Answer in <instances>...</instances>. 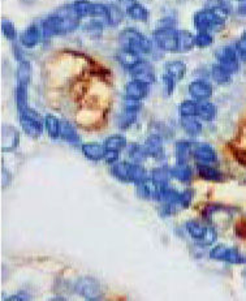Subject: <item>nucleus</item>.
<instances>
[{
    "label": "nucleus",
    "mask_w": 246,
    "mask_h": 301,
    "mask_svg": "<svg viewBox=\"0 0 246 301\" xmlns=\"http://www.w3.org/2000/svg\"><path fill=\"white\" fill-rule=\"evenodd\" d=\"M119 42L121 45V49L130 50L138 55L149 54L151 51V42L149 41V38H146L142 33L133 29V28H128L120 33Z\"/></svg>",
    "instance_id": "1"
},
{
    "label": "nucleus",
    "mask_w": 246,
    "mask_h": 301,
    "mask_svg": "<svg viewBox=\"0 0 246 301\" xmlns=\"http://www.w3.org/2000/svg\"><path fill=\"white\" fill-rule=\"evenodd\" d=\"M224 20L211 8H206L195 13L194 26L198 32H217L224 26Z\"/></svg>",
    "instance_id": "2"
},
{
    "label": "nucleus",
    "mask_w": 246,
    "mask_h": 301,
    "mask_svg": "<svg viewBox=\"0 0 246 301\" xmlns=\"http://www.w3.org/2000/svg\"><path fill=\"white\" fill-rule=\"evenodd\" d=\"M154 39L160 50L167 52L178 51V32L171 26H163L154 32Z\"/></svg>",
    "instance_id": "3"
},
{
    "label": "nucleus",
    "mask_w": 246,
    "mask_h": 301,
    "mask_svg": "<svg viewBox=\"0 0 246 301\" xmlns=\"http://www.w3.org/2000/svg\"><path fill=\"white\" fill-rule=\"evenodd\" d=\"M21 113V125L26 134L33 138H37L43 133V119L37 111L32 108H26Z\"/></svg>",
    "instance_id": "4"
},
{
    "label": "nucleus",
    "mask_w": 246,
    "mask_h": 301,
    "mask_svg": "<svg viewBox=\"0 0 246 301\" xmlns=\"http://www.w3.org/2000/svg\"><path fill=\"white\" fill-rule=\"evenodd\" d=\"M211 258L217 259V261H224V262L233 263V265H240L245 262L242 254H241L236 248H229L225 245H216L210 253Z\"/></svg>",
    "instance_id": "5"
},
{
    "label": "nucleus",
    "mask_w": 246,
    "mask_h": 301,
    "mask_svg": "<svg viewBox=\"0 0 246 301\" xmlns=\"http://www.w3.org/2000/svg\"><path fill=\"white\" fill-rule=\"evenodd\" d=\"M217 62L219 64L223 65L224 68L228 69L230 73L238 71L240 68V63H238V52L237 49H233L230 46L223 47L221 50H219L217 52Z\"/></svg>",
    "instance_id": "6"
},
{
    "label": "nucleus",
    "mask_w": 246,
    "mask_h": 301,
    "mask_svg": "<svg viewBox=\"0 0 246 301\" xmlns=\"http://www.w3.org/2000/svg\"><path fill=\"white\" fill-rule=\"evenodd\" d=\"M129 72L134 80H139V81H143L146 84H151V82L155 81L154 69H152V67L149 63L143 62V60L137 63L132 69H129Z\"/></svg>",
    "instance_id": "7"
},
{
    "label": "nucleus",
    "mask_w": 246,
    "mask_h": 301,
    "mask_svg": "<svg viewBox=\"0 0 246 301\" xmlns=\"http://www.w3.org/2000/svg\"><path fill=\"white\" fill-rule=\"evenodd\" d=\"M149 85L150 84L133 78L132 81L128 82L125 86L126 98L129 100H136V102L143 99L146 95L149 94Z\"/></svg>",
    "instance_id": "8"
},
{
    "label": "nucleus",
    "mask_w": 246,
    "mask_h": 301,
    "mask_svg": "<svg viewBox=\"0 0 246 301\" xmlns=\"http://www.w3.org/2000/svg\"><path fill=\"white\" fill-rule=\"evenodd\" d=\"M193 157L198 165H211L217 161V156L215 150L207 143H201L195 146L193 150Z\"/></svg>",
    "instance_id": "9"
},
{
    "label": "nucleus",
    "mask_w": 246,
    "mask_h": 301,
    "mask_svg": "<svg viewBox=\"0 0 246 301\" xmlns=\"http://www.w3.org/2000/svg\"><path fill=\"white\" fill-rule=\"evenodd\" d=\"M189 94L198 102L208 100L212 95V86L203 80H197L189 85Z\"/></svg>",
    "instance_id": "10"
},
{
    "label": "nucleus",
    "mask_w": 246,
    "mask_h": 301,
    "mask_svg": "<svg viewBox=\"0 0 246 301\" xmlns=\"http://www.w3.org/2000/svg\"><path fill=\"white\" fill-rule=\"evenodd\" d=\"M77 287H78V292H80L85 298H89V300H97V298L101 297L99 287H98V284L93 280V279H89V278L82 279V280H80Z\"/></svg>",
    "instance_id": "11"
},
{
    "label": "nucleus",
    "mask_w": 246,
    "mask_h": 301,
    "mask_svg": "<svg viewBox=\"0 0 246 301\" xmlns=\"http://www.w3.org/2000/svg\"><path fill=\"white\" fill-rule=\"evenodd\" d=\"M42 33L46 38L62 34V20H60V17L56 13L49 16L43 21Z\"/></svg>",
    "instance_id": "12"
},
{
    "label": "nucleus",
    "mask_w": 246,
    "mask_h": 301,
    "mask_svg": "<svg viewBox=\"0 0 246 301\" xmlns=\"http://www.w3.org/2000/svg\"><path fill=\"white\" fill-rule=\"evenodd\" d=\"M19 133L15 128L10 125H4L2 128V149L4 152L15 149L19 143Z\"/></svg>",
    "instance_id": "13"
},
{
    "label": "nucleus",
    "mask_w": 246,
    "mask_h": 301,
    "mask_svg": "<svg viewBox=\"0 0 246 301\" xmlns=\"http://www.w3.org/2000/svg\"><path fill=\"white\" fill-rule=\"evenodd\" d=\"M82 153L90 161L94 162H99L102 159H104V154H106V147L99 143H84L82 145Z\"/></svg>",
    "instance_id": "14"
},
{
    "label": "nucleus",
    "mask_w": 246,
    "mask_h": 301,
    "mask_svg": "<svg viewBox=\"0 0 246 301\" xmlns=\"http://www.w3.org/2000/svg\"><path fill=\"white\" fill-rule=\"evenodd\" d=\"M137 112H138V106L136 104H129V106L126 107L125 110L123 111L120 116H119V120H117V123H119V126H120L121 129H126V128H129L137 119Z\"/></svg>",
    "instance_id": "15"
},
{
    "label": "nucleus",
    "mask_w": 246,
    "mask_h": 301,
    "mask_svg": "<svg viewBox=\"0 0 246 301\" xmlns=\"http://www.w3.org/2000/svg\"><path fill=\"white\" fill-rule=\"evenodd\" d=\"M39 38H41V33H39L38 28H37L36 25H32L21 34L20 41H21V45H23L24 47H26V49H33L34 46L38 45Z\"/></svg>",
    "instance_id": "16"
},
{
    "label": "nucleus",
    "mask_w": 246,
    "mask_h": 301,
    "mask_svg": "<svg viewBox=\"0 0 246 301\" xmlns=\"http://www.w3.org/2000/svg\"><path fill=\"white\" fill-rule=\"evenodd\" d=\"M117 60L120 62V64L123 65L124 68H126L128 71L132 69L137 63L141 62V55L136 54V52L130 51V50L121 49L117 54Z\"/></svg>",
    "instance_id": "17"
},
{
    "label": "nucleus",
    "mask_w": 246,
    "mask_h": 301,
    "mask_svg": "<svg viewBox=\"0 0 246 301\" xmlns=\"http://www.w3.org/2000/svg\"><path fill=\"white\" fill-rule=\"evenodd\" d=\"M126 13H128V16H129L130 19L136 20V21H142V23H145V21L149 20V11L146 10L142 4L137 3V2H132V3L128 6Z\"/></svg>",
    "instance_id": "18"
},
{
    "label": "nucleus",
    "mask_w": 246,
    "mask_h": 301,
    "mask_svg": "<svg viewBox=\"0 0 246 301\" xmlns=\"http://www.w3.org/2000/svg\"><path fill=\"white\" fill-rule=\"evenodd\" d=\"M111 174L120 182L130 183V163L129 162H117L112 166Z\"/></svg>",
    "instance_id": "19"
},
{
    "label": "nucleus",
    "mask_w": 246,
    "mask_h": 301,
    "mask_svg": "<svg viewBox=\"0 0 246 301\" xmlns=\"http://www.w3.org/2000/svg\"><path fill=\"white\" fill-rule=\"evenodd\" d=\"M165 73L173 77L176 81H180L185 77L186 73V65L180 60H175V62H169L165 64Z\"/></svg>",
    "instance_id": "20"
},
{
    "label": "nucleus",
    "mask_w": 246,
    "mask_h": 301,
    "mask_svg": "<svg viewBox=\"0 0 246 301\" xmlns=\"http://www.w3.org/2000/svg\"><path fill=\"white\" fill-rule=\"evenodd\" d=\"M146 150L150 157L160 159L163 157V145L162 139L159 136H150L146 141Z\"/></svg>",
    "instance_id": "21"
},
{
    "label": "nucleus",
    "mask_w": 246,
    "mask_h": 301,
    "mask_svg": "<svg viewBox=\"0 0 246 301\" xmlns=\"http://www.w3.org/2000/svg\"><path fill=\"white\" fill-rule=\"evenodd\" d=\"M198 117L204 121H211L216 116V107L208 102V100H202L198 103Z\"/></svg>",
    "instance_id": "22"
},
{
    "label": "nucleus",
    "mask_w": 246,
    "mask_h": 301,
    "mask_svg": "<svg viewBox=\"0 0 246 301\" xmlns=\"http://www.w3.org/2000/svg\"><path fill=\"white\" fill-rule=\"evenodd\" d=\"M195 46V37L188 30L178 32V51L188 52Z\"/></svg>",
    "instance_id": "23"
},
{
    "label": "nucleus",
    "mask_w": 246,
    "mask_h": 301,
    "mask_svg": "<svg viewBox=\"0 0 246 301\" xmlns=\"http://www.w3.org/2000/svg\"><path fill=\"white\" fill-rule=\"evenodd\" d=\"M198 174L202 179L207 180V182H221L223 175L221 172H219L217 170H215L214 167H211L210 165H198Z\"/></svg>",
    "instance_id": "24"
},
{
    "label": "nucleus",
    "mask_w": 246,
    "mask_h": 301,
    "mask_svg": "<svg viewBox=\"0 0 246 301\" xmlns=\"http://www.w3.org/2000/svg\"><path fill=\"white\" fill-rule=\"evenodd\" d=\"M151 183L155 185V188H165V187H168V183H169L168 170L163 169V167L152 170Z\"/></svg>",
    "instance_id": "25"
},
{
    "label": "nucleus",
    "mask_w": 246,
    "mask_h": 301,
    "mask_svg": "<svg viewBox=\"0 0 246 301\" xmlns=\"http://www.w3.org/2000/svg\"><path fill=\"white\" fill-rule=\"evenodd\" d=\"M181 126L185 132L188 133L189 136L195 137L198 134H201L202 132V125L201 123L195 119V116H189V117H182L181 119Z\"/></svg>",
    "instance_id": "26"
},
{
    "label": "nucleus",
    "mask_w": 246,
    "mask_h": 301,
    "mask_svg": "<svg viewBox=\"0 0 246 301\" xmlns=\"http://www.w3.org/2000/svg\"><path fill=\"white\" fill-rule=\"evenodd\" d=\"M211 75H212V78H214L215 82H217V84L220 85H225L228 84V82H230L233 73H230L228 69L224 68L223 65L216 64L211 69Z\"/></svg>",
    "instance_id": "27"
},
{
    "label": "nucleus",
    "mask_w": 246,
    "mask_h": 301,
    "mask_svg": "<svg viewBox=\"0 0 246 301\" xmlns=\"http://www.w3.org/2000/svg\"><path fill=\"white\" fill-rule=\"evenodd\" d=\"M45 125L46 130L49 133V136L51 138L56 139L60 137V133H62V123L59 121L58 117L52 116V115H47L45 119Z\"/></svg>",
    "instance_id": "28"
},
{
    "label": "nucleus",
    "mask_w": 246,
    "mask_h": 301,
    "mask_svg": "<svg viewBox=\"0 0 246 301\" xmlns=\"http://www.w3.org/2000/svg\"><path fill=\"white\" fill-rule=\"evenodd\" d=\"M186 230H188L189 235L197 241H202L203 237L206 236V233L208 231V227H204L203 224H201L199 222H195V220H191L186 224Z\"/></svg>",
    "instance_id": "29"
},
{
    "label": "nucleus",
    "mask_w": 246,
    "mask_h": 301,
    "mask_svg": "<svg viewBox=\"0 0 246 301\" xmlns=\"http://www.w3.org/2000/svg\"><path fill=\"white\" fill-rule=\"evenodd\" d=\"M171 175L181 183H188L191 179V169L188 163H177V166L171 170Z\"/></svg>",
    "instance_id": "30"
},
{
    "label": "nucleus",
    "mask_w": 246,
    "mask_h": 301,
    "mask_svg": "<svg viewBox=\"0 0 246 301\" xmlns=\"http://www.w3.org/2000/svg\"><path fill=\"white\" fill-rule=\"evenodd\" d=\"M149 180V176L146 174V170L138 163H130V183L134 184H142Z\"/></svg>",
    "instance_id": "31"
},
{
    "label": "nucleus",
    "mask_w": 246,
    "mask_h": 301,
    "mask_svg": "<svg viewBox=\"0 0 246 301\" xmlns=\"http://www.w3.org/2000/svg\"><path fill=\"white\" fill-rule=\"evenodd\" d=\"M16 103L20 112L28 108V84L17 82L16 89Z\"/></svg>",
    "instance_id": "32"
},
{
    "label": "nucleus",
    "mask_w": 246,
    "mask_h": 301,
    "mask_svg": "<svg viewBox=\"0 0 246 301\" xmlns=\"http://www.w3.org/2000/svg\"><path fill=\"white\" fill-rule=\"evenodd\" d=\"M191 147H193V145L188 141H180V142L176 143V157H177L178 163H188Z\"/></svg>",
    "instance_id": "33"
},
{
    "label": "nucleus",
    "mask_w": 246,
    "mask_h": 301,
    "mask_svg": "<svg viewBox=\"0 0 246 301\" xmlns=\"http://www.w3.org/2000/svg\"><path fill=\"white\" fill-rule=\"evenodd\" d=\"M30 78H32V65L29 62L21 60L17 69V82L29 85Z\"/></svg>",
    "instance_id": "34"
},
{
    "label": "nucleus",
    "mask_w": 246,
    "mask_h": 301,
    "mask_svg": "<svg viewBox=\"0 0 246 301\" xmlns=\"http://www.w3.org/2000/svg\"><path fill=\"white\" fill-rule=\"evenodd\" d=\"M104 147L106 150H116V152H120L126 146V139L125 137L119 136V134H115V136L108 137L106 141H104Z\"/></svg>",
    "instance_id": "35"
},
{
    "label": "nucleus",
    "mask_w": 246,
    "mask_h": 301,
    "mask_svg": "<svg viewBox=\"0 0 246 301\" xmlns=\"http://www.w3.org/2000/svg\"><path fill=\"white\" fill-rule=\"evenodd\" d=\"M60 136H62V138L64 139V141H67V142L77 143L78 141H80L77 132H76L75 128H73L68 121L62 123V133H60Z\"/></svg>",
    "instance_id": "36"
},
{
    "label": "nucleus",
    "mask_w": 246,
    "mask_h": 301,
    "mask_svg": "<svg viewBox=\"0 0 246 301\" xmlns=\"http://www.w3.org/2000/svg\"><path fill=\"white\" fill-rule=\"evenodd\" d=\"M108 24L112 26H116L123 21L124 13L120 7L115 4H108Z\"/></svg>",
    "instance_id": "37"
},
{
    "label": "nucleus",
    "mask_w": 246,
    "mask_h": 301,
    "mask_svg": "<svg viewBox=\"0 0 246 301\" xmlns=\"http://www.w3.org/2000/svg\"><path fill=\"white\" fill-rule=\"evenodd\" d=\"M180 115L182 117L189 116H197L198 115V103L194 100H185L180 104Z\"/></svg>",
    "instance_id": "38"
},
{
    "label": "nucleus",
    "mask_w": 246,
    "mask_h": 301,
    "mask_svg": "<svg viewBox=\"0 0 246 301\" xmlns=\"http://www.w3.org/2000/svg\"><path fill=\"white\" fill-rule=\"evenodd\" d=\"M90 16L97 19L98 21H99V20H104V21H107L108 24V7L101 3L91 4Z\"/></svg>",
    "instance_id": "39"
},
{
    "label": "nucleus",
    "mask_w": 246,
    "mask_h": 301,
    "mask_svg": "<svg viewBox=\"0 0 246 301\" xmlns=\"http://www.w3.org/2000/svg\"><path fill=\"white\" fill-rule=\"evenodd\" d=\"M91 4L93 3H90L89 0H76L73 3V8H75L76 13H77L80 19L90 16Z\"/></svg>",
    "instance_id": "40"
},
{
    "label": "nucleus",
    "mask_w": 246,
    "mask_h": 301,
    "mask_svg": "<svg viewBox=\"0 0 246 301\" xmlns=\"http://www.w3.org/2000/svg\"><path fill=\"white\" fill-rule=\"evenodd\" d=\"M147 156H149V154H147V150L143 149L142 146L132 145L129 147V157L132 158L133 162L136 163L142 162L143 159H145Z\"/></svg>",
    "instance_id": "41"
},
{
    "label": "nucleus",
    "mask_w": 246,
    "mask_h": 301,
    "mask_svg": "<svg viewBox=\"0 0 246 301\" xmlns=\"http://www.w3.org/2000/svg\"><path fill=\"white\" fill-rule=\"evenodd\" d=\"M212 42H214V38L208 32H199L195 36V46L201 47V49H206V47L212 45Z\"/></svg>",
    "instance_id": "42"
},
{
    "label": "nucleus",
    "mask_w": 246,
    "mask_h": 301,
    "mask_svg": "<svg viewBox=\"0 0 246 301\" xmlns=\"http://www.w3.org/2000/svg\"><path fill=\"white\" fill-rule=\"evenodd\" d=\"M2 32H3L4 37L7 39H10V41H15L17 38V33L16 29H15V25L11 23L10 20L4 19L2 21Z\"/></svg>",
    "instance_id": "43"
},
{
    "label": "nucleus",
    "mask_w": 246,
    "mask_h": 301,
    "mask_svg": "<svg viewBox=\"0 0 246 301\" xmlns=\"http://www.w3.org/2000/svg\"><path fill=\"white\" fill-rule=\"evenodd\" d=\"M236 49L237 52H238V55H240L241 58L246 59V30L242 33V36L240 37V39H238Z\"/></svg>",
    "instance_id": "44"
},
{
    "label": "nucleus",
    "mask_w": 246,
    "mask_h": 301,
    "mask_svg": "<svg viewBox=\"0 0 246 301\" xmlns=\"http://www.w3.org/2000/svg\"><path fill=\"white\" fill-rule=\"evenodd\" d=\"M119 156H120V152H116V150H106V154H104V161L108 165H115L119 161Z\"/></svg>",
    "instance_id": "45"
},
{
    "label": "nucleus",
    "mask_w": 246,
    "mask_h": 301,
    "mask_svg": "<svg viewBox=\"0 0 246 301\" xmlns=\"http://www.w3.org/2000/svg\"><path fill=\"white\" fill-rule=\"evenodd\" d=\"M163 82H164V86H165V90H167V94L171 95L172 93H173V89H175L176 80L173 77H171L169 75H167V73H165V75L163 76Z\"/></svg>",
    "instance_id": "46"
},
{
    "label": "nucleus",
    "mask_w": 246,
    "mask_h": 301,
    "mask_svg": "<svg viewBox=\"0 0 246 301\" xmlns=\"http://www.w3.org/2000/svg\"><path fill=\"white\" fill-rule=\"evenodd\" d=\"M191 200H193V192L191 191H185L184 193L180 195V201H178V205H181L182 207H188L191 204Z\"/></svg>",
    "instance_id": "47"
},
{
    "label": "nucleus",
    "mask_w": 246,
    "mask_h": 301,
    "mask_svg": "<svg viewBox=\"0 0 246 301\" xmlns=\"http://www.w3.org/2000/svg\"><path fill=\"white\" fill-rule=\"evenodd\" d=\"M215 240H216V232H215L212 228L208 227V231H207V233H206V236H204L203 240L199 241V243H202L203 245H211V244L214 243Z\"/></svg>",
    "instance_id": "48"
},
{
    "label": "nucleus",
    "mask_w": 246,
    "mask_h": 301,
    "mask_svg": "<svg viewBox=\"0 0 246 301\" xmlns=\"http://www.w3.org/2000/svg\"><path fill=\"white\" fill-rule=\"evenodd\" d=\"M238 13L242 15V16H246V0H240V4H238Z\"/></svg>",
    "instance_id": "49"
},
{
    "label": "nucleus",
    "mask_w": 246,
    "mask_h": 301,
    "mask_svg": "<svg viewBox=\"0 0 246 301\" xmlns=\"http://www.w3.org/2000/svg\"><path fill=\"white\" fill-rule=\"evenodd\" d=\"M121 3H128V2H133V0H120Z\"/></svg>",
    "instance_id": "50"
}]
</instances>
